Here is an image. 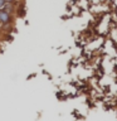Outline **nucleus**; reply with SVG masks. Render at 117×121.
I'll return each mask as SVG.
<instances>
[{
  "label": "nucleus",
  "mask_w": 117,
  "mask_h": 121,
  "mask_svg": "<svg viewBox=\"0 0 117 121\" xmlns=\"http://www.w3.org/2000/svg\"><path fill=\"white\" fill-rule=\"evenodd\" d=\"M5 3H8V4H18L19 0H5Z\"/></svg>",
  "instance_id": "f03ea898"
},
{
  "label": "nucleus",
  "mask_w": 117,
  "mask_h": 121,
  "mask_svg": "<svg viewBox=\"0 0 117 121\" xmlns=\"http://www.w3.org/2000/svg\"><path fill=\"white\" fill-rule=\"evenodd\" d=\"M5 0H0V10H3L4 9V6H5Z\"/></svg>",
  "instance_id": "7ed1b4c3"
},
{
  "label": "nucleus",
  "mask_w": 117,
  "mask_h": 121,
  "mask_svg": "<svg viewBox=\"0 0 117 121\" xmlns=\"http://www.w3.org/2000/svg\"><path fill=\"white\" fill-rule=\"evenodd\" d=\"M14 23L13 14L8 13L5 10H0V24L1 25H11Z\"/></svg>",
  "instance_id": "f257e3e1"
},
{
  "label": "nucleus",
  "mask_w": 117,
  "mask_h": 121,
  "mask_svg": "<svg viewBox=\"0 0 117 121\" xmlns=\"http://www.w3.org/2000/svg\"><path fill=\"white\" fill-rule=\"evenodd\" d=\"M0 33H1V24H0Z\"/></svg>",
  "instance_id": "20e7f679"
}]
</instances>
